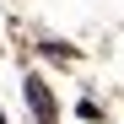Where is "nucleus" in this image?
Here are the masks:
<instances>
[{
    "label": "nucleus",
    "instance_id": "nucleus-1",
    "mask_svg": "<svg viewBox=\"0 0 124 124\" xmlns=\"http://www.w3.org/2000/svg\"><path fill=\"white\" fill-rule=\"evenodd\" d=\"M22 97H27V108H32L38 124H54V119H59V102H54V92H49L43 76H27V81H22Z\"/></svg>",
    "mask_w": 124,
    "mask_h": 124
},
{
    "label": "nucleus",
    "instance_id": "nucleus-2",
    "mask_svg": "<svg viewBox=\"0 0 124 124\" xmlns=\"http://www.w3.org/2000/svg\"><path fill=\"white\" fill-rule=\"evenodd\" d=\"M38 49H43L49 59H76V49H70V43H59V38H43Z\"/></svg>",
    "mask_w": 124,
    "mask_h": 124
},
{
    "label": "nucleus",
    "instance_id": "nucleus-3",
    "mask_svg": "<svg viewBox=\"0 0 124 124\" xmlns=\"http://www.w3.org/2000/svg\"><path fill=\"white\" fill-rule=\"evenodd\" d=\"M76 113H81V119H92V124L102 119V108H97V102H92V97H81V102H76Z\"/></svg>",
    "mask_w": 124,
    "mask_h": 124
}]
</instances>
